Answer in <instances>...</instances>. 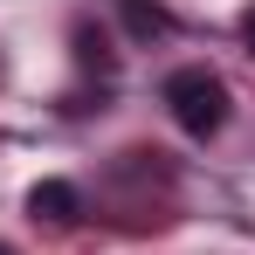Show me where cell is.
Listing matches in <instances>:
<instances>
[{
    "mask_svg": "<svg viewBox=\"0 0 255 255\" xmlns=\"http://www.w3.org/2000/svg\"><path fill=\"white\" fill-rule=\"evenodd\" d=\"M0 255H14V249H7V242H0Z\"/></svg>",
    "mask_w": 255,
    "mask_h": 255,
    "instance_id": "6",
    "label": "cell"
},
{
    "mask_svg": "<svg viewBox=\"0 0 255 255\" xmlns=\"http://www.w3.org/2000/svg\"><path fill=\"white\" fill-rule=\"evenodd\" d=\"M166 111H172V125L186 138H214L228 125V83L214 76L207 62H186V69L166 76Z\"/></svg>",
    "mask_w": 255,
    "mask_h": 255,
    "instance_id": "1",
    "label": "cell"
},
{
    "mask_svg": "<svg viewBox=\"0 0 255 255\" xmlns=\"http://www.w3.org/2000/svg\"><path fill=\"white\" fill-rule=\"evenodd\" d=\"M69 42H76V62H83V69H104V76L118 69V55L104 48V35H97L90 21H76V35H69Z\"/></svg>",
    "mask_w": 255,
    "mask_h": 255,
    "instance_id": "4",
    "label": "cell"
},
{
    "mask_svg": "<svg viewBox=\"0 0 255 255\" xmlns=\"http://www.w3.org/2000/svg\"><path fill=\"white\" fill-rule=\"evenodd\" d=\"M242 42L255 48V7H242Z\"/></svg>",
    "mask_w": 255,
    "mask_h": 255,
    "instance_id": "5",
    "label": "cell"
},
{
    "mask_svg": "<svg viewBox=\"0 0 255 255\" xmlns=\"http://www.w3.org/2000/svg\"><path fill=\"white\" fill-rule=\"evenodd\" d=\"M28 214H35L42 228H76L83 193H76L69 179H42V186H28Z\"/></svg>",
    "mask_w": 255,
    "mask_h": 255,
    "instance_id": "2",
    "label": "cell"
},
{
    "mask_svg": "<svg viewBox=\"0 0 255 255\" xmlns=\"http://www.w3.org/2000/svg\"><path fill=\"white\" fill-rule=\"evenodd\" d=\"M118 14H125L131 35H145V42H152V35H172V14L159 0H118Z\"/></svg>",
    "mask_w": 255,
    "mask_h": 255,
    "instance_id": "3",
    "label": "cell"
}]
</instances>
